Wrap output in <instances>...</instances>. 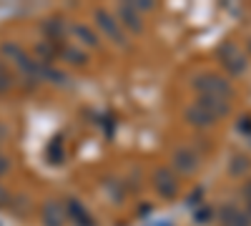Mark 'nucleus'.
I'll return each instance as SVG.
<instances>
[{
	"instance_id": "f257e3e1",
	"label": "nucleus",
	"mask_w": 251,
	"mask_h": 226,
	"mask_svg": "<svg viewBox=\"0 0 251 226\" xmlns=\"http://www.w3.org/2000/svg\"><path fill=\"white\" fill-rule=\"evenodd\" d=\"M191 88L199 98H219V100H231L234 98L231 83L219 73H196L191 78Z\"/></svg>"
},
{
	"instance_id": "f03ea898",
	"label": "nucleus",
	"mask_w": 251,
	"mask_h": 226,
	"mask_svg": "<svg viewBox=\"0 0 251 226\" xmlns=\"http://www.w3.org/2000/svg\"><path fill=\"white\" fill-rule=\"evenodd\" d=\"M216 60L231 78H241L249 71V58L234 40H224V43L216 46Z\"/></svg>"
},
{
	"instance_id": "7ed1b4c3",
	"label": "nucleus",
	"mask_w": 251,
	"mask_h": 226,
	"mask_svg": "<svg viewBox=\"0 0 251 226\" xmlns=\"http://www.w3.org/2000/svg\"><path fill=\"white\" fill-rule=\"evenodd\" d=\"M93 20H96V28L106 35L111 43H116L118 48L128 46V35H126V30L121 28V23L108 8H93Z\"/></svg>"
},
{
	"instance_id": "20e7f679",
	"label": "nucleus",
	"mask_w": 251,
	"mask_h": 226,
	"mask_svg": "<svg viewBox=\"0 0 251 226\" xmlns=\"http://www.w3.org/2000/svg\"><path fill=\"white\" fill-rule=\"evenodd\" d=\"M199 166H201V158H199V153H196L191 146H176V149H174V153H171V166H169V169H171L176 176H196Z\"/></svg>"
},
{
	"instance_id": "39448f33",
	"label": "nucleus",
	"mask_w": 251,
	"mask_h": 226,
	"mask_svg": "<svg viewBox=\"0 0 251 226\" xmlns=\"http://www.w3.org/2000/svg\"><path fill=\"white\" fill-rule=\"evenodd\" d=\"M151 186H153V191H156L161 199H176L178 191H181L178 176H176L169 166H158V169L151 174Z\"/></svg>"
},
{
	"instance_id": "423d86ee",
	"label": "nucleus",
	"mask_w": 251,
	"mask_h": 226,
	"mask_svg": "<svg viewBox=\"0 0 251 226\" xmlns=\"http://www.w3.org/2000/svg\"><path fill=\"white\" fill-rule=\"evenodd\" d=\"M113 15H116V20L121 23V28L126 30V35H128V33L141 35V33H143V18L131 8V3H121L118 10H116Z\"/></svg>"
},
{
	"instance_id": "0eeeda50",
	"label": "nucleus",
	"mask_w": 251,
	"mask_h": 226,
	"mask_svg": "<svg viewBox=\"0 0 251 226\" xmlns=\"http://www.w3.org/2000/svg\"><path fill=\"white\" fill-rule=\"evenodd\" d=\"M40 30H43V35H46L48 43L60 46V43H66L68 30H71V23H66L63 18H46L43 23H40Z\"/></svg>"
},
{
	"instance_id": "6e6552de",
	"label": "nucleus",
	"mask_w": 251,
	"mask_h": 226,
	"mask_svg": "<svg viewBox=\"0 0 251 226\" xmlns=\"http://www.w3.org/2000/svg\"><path fill=\"white\" fill-rule=\"evenodd\" d=\"M68 35H73L78 43L83 46V50L86 48H93V50H98L100 48V35L88 25V23H71V30H68Z\"/></svg>"
},
{
	"instance_id": "1a4fd4ad",
	"label": "nucleus",
	"mask_w": 251,
	"mask_h": 226,
	"mask_svg": "<svg viewBox=\"0 0 251 226\" xmlns=\"http://www.w3.org/2000/svg\"><path fill=\"white\" fill-rule=\"evenodd\" d=\"M219 219L224 226H251V216L246 214V209H239L234 203H224L219 209Z\"/></svg>"
},
{
	"instance_id": "9d476101",
	"label": "nucleus",
	"mask_w": 251,
	"mask_h": 226,
	"mask_svg": "<svg viewBox=\"0 0 251 226\" xmlns=\"http://www.w3.org/2000/svg\"><path fill=\"white\" fill-rule=\"evenodd\" d=\"M183 118L191 123L194 128H211V126H216V118L208 113L206 108H201L199 103H191L186 111H183Z\"/></svg>"
},
{
	"instance_id": "9b49d317",
	"label": "nucleus",
	"mask_w": 251,
	"mask_h": 226,
	"mask_svg": "<svg viewBox=\"0 0 251 226\" xmlns=\"http://www.w3.org/2000/svg\"><path fill=\"white\" fill-rule=\"evenodd\" d=\"M58 58L66 60V63H71V66H78V68L88 66V60H91L88 53L83 48H78L75 43H60L58 46Z\"/></svg>"
},
{
	"instance_id": "f8f14e48",
	"label": "nucleus",
	"mask_w": 251,
	"mask_h": 226,
	"mask_svg": "<svg viewBox=\"0 0 251 226\" xmlns=\"http://www.w3.org/2000/svg\"><path fill=\"white\" fill-rule=\"evenodd\" d=\"M40 216H43L46 226H66V209H63L58 201H46Z\"/></svg>"
},
{
	"instance_id": "ddd939ff",
	"label": "nucleus",
	"mask_w": 251,
	"mask_h": 226,
	"mask_svg": "<svg viewBox=\"0 0 251 226\" xmlns=\"http://www.w3.org/2000/svg\"><path fill=\"white\" fill-rule=\"evenodd\" d=\"M196 103H199L201 108H206L216 121H221V118H226L228 113H231V103H228V100H219V98H199Z\"/></svg>"
},
{
	"instance_id": "4468645a",
	"label": "nucleus",
	"mask_w": 251,
	"mask_h": 226,
	"mask_svg": "<svg viewBox=\"0 0 251 226\" xmlns=\"http://www.w3.org/2000/svg\"><path fill=\"white\" fill-rule=\"evenodd\" d=\"M66 214H71V221H75L78 226H93L91 214L86 211V206H83V203H80L78 199H71V201H68Z\"/></svg>"
},
{
	"instance_id": "2eb2a0df",
	"label": "nucleus",
	"mask_w": 251,
	"mask_h": 226,
	"mask_svg": "<svg viewBox=\"0 0 251 226\" xmlns=\"http://www.w3.org/2000/svg\"><path fill=\"white\" fill-rule=\"evenodd\" d=\"M251 171V158L246 153H234L231 158H228V174L231 176H246Z\"/></svg>"
},
{
	"instance_id": "dca6fc26",
	"label": "nucleus",
	"mask_w": 251,
	"mask_h": 226,
	"mask_svg": "<svg viewBox=\"0 0 251 226\" xmlns=\"http://www.w3.org/2000/svg\"><path fill=\"white\" fill-rule=\"evenodd\" d=\"M35 53H38V58H40L43 66H53V60L58 58V46L43 40V43H35Z\"/></svg>"
},
{
	"instance_id": "f3484780",
	"label": "nucleus",
	"mask_w": 251,
	"mask_h": 226,
	"mask_svg": "<svg viewBox=\"0 0 251 226\" xmlns=\"http://www.w3.org/2000/svg\"><path fill=\"white\" fill-rule=\"evenodd\" d=\"M10 88H13V75H10V71L5 68V63H0V96L8 93Z\"/></svg>"
},
{
	"instance_id": "a211bd4d",
	"label": "nucleus",
	"mask_w": 251,
	"mask_h": 226,
	"mask_svg": "<svg viewBox=\"0 0 251 226\" xmlns=\"http://www.w3.org/2000/svg\"><path fill=\"white\" fill-rule=\"evenodd\" d=\"M131 8L141 15V13H151L156 5H153V3H149V0H136V3H131Z\"/></svg>"
},
{
	"instance_id": "6ab92c4d",
	"label": "nucleus",
	"mask_w": 251,
	"mask_h": 226,
	"mask_svg": "<svg viewBox=\"0 0 251 226\" xmlns=\"http://www.w3.org/2000/svg\"><path fill=\"white\" fill-rule=\"evenodd\" d=\"M8 171H10V158L0 153V176H5Z\"/></svg>"
},
{
	"instance_id": "aec40b11",
	"label": "nucleus",
	"mask_w": 251,
	"mask_h": 226,
	"mask_svg": "<svg viewBox=\"0 0 251 226\" xmlns=\"http://www.w3.org/2000/svg\"><path fill=\"white\" fill-rule=\"evenodd\" d=\"M208 216H214V211H211V209H208V206H206L203 211H199V214H196V221H199V224H203V221H206Z\"/></svg>"
},
{
	"instance_id": "412c9836",
	"label": "nucleus",
	"mask_w": 251,
	"mask_h": 226,
	"mask_svg": "<svg viewBox=\"0 0 251 226\" xmlns=\"http://www.w3.org/2000/svg\"><path fill=\"white\" fill-rule=\"evenodd\" d=\"M241 194H244L246 203H251V181H246V183H244V189H241Z\"/></svg>"
},
{
	"instance_id": "4be33fe9",
	"label": "nucleus",
	"mask_w": 251,
	"mask_h": 226,
	"mask_svg": "<svg viewBox=\"0 0 251 226\" xmlns=\"http://www.w3.org/2000/svg\"><path fill=\"white\" fill-rule=\"evenodd\" d=\"M5 203H10V196H8V191L0 186V206H5Z\"/></svg>"
},
{
	"instance_id": "5701e85b",
	"label": "nucleus",
	"mask_w": 251,
	"mask_h": 226,
	"mask_svg": "<svg viewBox=\"0 0 251 226\" xmlns=\"http://www.w3.org/2000/svg\"><path fill=\"white\" fill-rule=\"evenodd\" d=\"M5 136H8V128H5V126H3V123H0V141H3V138H5Z\"/></svg>"
},
{
	"instance_id": "b1692460",
	"label": "nucleus",
	"mask_w": 251,
	"mask_h": 226,
	"mask_svg": "<svg viewBox=\"0 0 251 226\" xmlns=\"http://www.w3.org/2000/svg\"><path fill=\"white\" fill-rule=\"evenodd\" d=\"M246 50H249V55H251V35L246 38Z\"/></svg>"
}]
</instances>
